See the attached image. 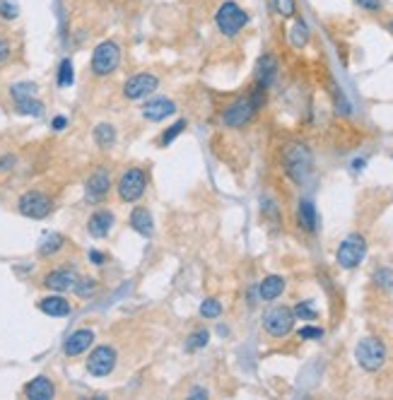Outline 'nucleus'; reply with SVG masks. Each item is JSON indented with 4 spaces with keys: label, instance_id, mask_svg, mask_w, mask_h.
I'll return each mask as SVG.
<instances>
[{
    "label": "nucleus",
    "instance_id": "412c9836",
    "mask_svg": "<svg viewBox=\"0 0 393 400\" xmlns=\"http://www.w3.org/2000/svg\"><path fill=\"white\" fill-rule=\"evenodd\" d=\"M285 292V277L280 275H268L263 277V282L258 285V294L263 301H275Z\"/></svg>",
    "mask_w": 393,
    "mask_h": 400
},
{
    "label": "nucleus",
    "instance_id": "4be33fe9",
    "mask_svg": "<svg viewBox=\"0 0 393 400\" xmlns=\"http://www.w3.org/2000/svg\"><path fill=\"white\" fill-rule=\"evenodd\" d=\"M131 227L135 229L140 237H152L155 224H152V214L147 212V208H135L131 212Z\"/></svg>",
    "mask_w": 393,
    "mask_h": 400
},
{
    "label": "nucleus",
    "instance_id": "2eb2a0df",
    "mask_svg": "<svg viewBox=\"0 0 393 400\" xmlns=\"http://www.w3.org/2000/svg\"><path fill=\"white\" fill-rule=\"evenodd\" d=\"M92 343H95V333L87 328H80L66 338V343H63V352H66L68 357H77V354H82L85 350H90Z\"/></svg>",
    "mask_w": 393,
    "mask_h": 400
},
{
    "label": "nucleus",
    "instance_id": "ddd939ff",
    "mask_svg": "<svg viewBox=\"0 0 393 400\" xmlns=\"http://www.w3.org/2000/svg\"><path fill=\"white\" fill-rule=\"evenodd\" d=\"M77 280H80V277H77L75 270H70V268H58V270H51L46 277H44V285L53 292H68L75 287Z\"/></svg>",
    "mask_w": 393,
    "mask_h": 400
},
{
    "label": "nucleus",
    "instance_id": "c9c22d12",
    "mask_svg": "<svg viewBox=\"0 0 393 400\" xmlns=\"http://www.w3.org/2000/svg\"><path fill=\"white\" fill-rule=\"evenodd\" d=\"M374 282L379 287H384V290H391L393 287V270H389V268H381V270L374 275Z\"/></svg>",
    "mask_w": 393,
    "mask_h": 400
},
{
    "label": "nucleus",
    "instance_id": "c756f323",
    "mask_svg": "<svg viewBox=\"0 0 393 400\" xmlns=\"http://www.w3.org/2000/svg\"><path fill=\"white\" fill-rule=\"evenodd\" d=\"M292 314H294V319H302V321H316L318 319V311L314 309L309 301H299V304L292 309Z\"/></svg>",
    "mask_w": 393,
    "mask_h": 400
},
{
    "label": "nucleus",
    "instance_id": "5701e85b",
    "mask_svg": "<svg viewBox=\"0 0 393 400\" xmlns=\"http://www.w3.org/2000/svg\"><path fill=\"white\" fill-rule=\"evenodd\" d=\"M309 39H311V32H309L307 22L304 19H294V24L289 27V43L294 48H304L309 43Z\"/></svg>",
    "mask_w": 393,
    "mask_h": 400
},
{
    "label": "nucleus",
    "instance_id": "f704fd0d",
    "mask_svg": "<svg viewBox=\"0 0 393 400\" xmlns=\"http://www.w3.org/2000/svg\"><path fill=\"white\" fill-rule=\"evenodd\" d=\"M184 128H186V121H176V123L171 126L169 130H164V135H162V145L174 143V140L179 138L181 133H184Z\"/></svg>",
    "mask_w": 393,
    "mask_h": 400
},
{
    "label": "nucleus",
    "instance_id": "393cba45",
    "mask_svg": "<svg viewBox=\"0 0 393 400\" xmlns=\"http://www.w3.org/2000/svg\"><path fill=\"white\" fill-rule=\"evenodd\" d=\"M63 243H66V239H63L61 234L51 232V234H46V237L41 239V246H39V253H41V256H53V253L61 251Z\"/></svg>",
    "mask_w": 393,
    "mask_h": 400
},
{
    "label": "nucleus",
    "instance_id": "9d476101",
    "mask_svg": "<svg viewBox=\"0 0 393 400\" xmlns=\"http://www.w3.org/2000/svg\"><path fill=\"white\" fill-rule=\"evenodd\" d=\"M51 208H53L51 198L44 196L41 191H27L17 200V210L24 214V217H32V219H44L48 212H51Z\"/></svg>",
    "mask_w": 393,
    "mask_h": 400
},
{
    "label": "nucleus",
    "instance_id": "58836bf2",
    "mask_svg": "<svg viewBox=\"0 0 393 400\" xmlns=\"http://www.w3.org/2000/svg\"><path fill=\"white\" fill-rule=\"evenodd\" d=\"M10 58V43L5 39H0V63H5Z\"/></svg>",
    "mask_w": 393,
    "mask_h": 400
},
{
    "label": "nucleus",
    "instance_id": "0eeeda50",
    "mask_svg": "<svg viewBox=\"0 0 393 400\" xmlns=\"http://www.w3.org/2000/svg\"><path fill=\"white\" fill-rule=\"evenodd\" d=\"M294 328V314L287 306H273L263 314V330L273 338H285Z\"/></svg>",
    "mask_w": 393,
    "mask_h": 400
},
{
    "label": "nucleus",
    "instance_id": "a878e982",
    "mask_svg": "<svg viewBox=\"0 0 393 400\" xmlns=\"http://www.w3.org/2000/svg\"><path fill=\"white\" fill-rule=\"evenodd\" d=\"M58 87H70L75 82V70H73V61L70 58H63L61 66H58V77H56Z\"/></svg>",
    "mask_w": 393,
    "mask_h": 400
},
{
    "label": "nucleus",
    "instance_id": "6e6552de",
    "mask_svg": "<svg viewBox=\"0 0 393 400\" xmlns=\"http://www.w3.org/2000/svg\"><path fill=\"white\" fill-rule=\"evenodd\" d=\"M147 188V174L142 169H128V172L121 174L119 183H116V191L124 203H135L145 196Z\"/></svg>",
    "mask_w": 393,
    "mask_h": 400
},
{
    "label": "nucleus",
    "instance_id": "e433bc0d",
    "mask_svg": "<svg viewBox=\"0 0 393 400\" xmlns=\"http://www.w3.org/2000/svg\"><path fill=\"white\" fill-rule=\"evenodd\" d=\"M299 338L302 340H321L323 338V328H316V326H304V328H299Z\"/></svg>",
    "mask_w": 393,
    "mask_h": 400
},
{
    "label": "nucleus",
    "instance_id": "1a4fd4ad",
    "mask_svg": "<svg viewBox=\"0 0 393 400\" xmlns=\"http://www.w3.org/2000/svg\"><path fill=\"white\" fill-rule=\"evenodd\" d=\"M116 350L109 348V345H99L90 352L87 357V372L92 377H109L111 372L116 369Z\"/></svg>",
    "mask_w": 393,
    "mask_h": 400
},
{
    "label": "nucleus",
    "instance_id": "f3484780",
    "mask_svg": "<svg viewBox=\"0 0 393 400\" xmlns=\"http://www.w3.org/2000/svg\"><path fill=\"white\" fill-rule=\"evenodd\" d=\"M275 75H278V61H275L273 53H263L256 63V85L268 90V87L273 85Z\"/></svg>",
    "mask_w": 393,
    "mask_h": 400
},
{
    "label": "nucleus",
    "instance_id": "f03ea898",
    "mask_svg": "<svg viewBox=\"0 0 393 400\" xmlns=\"http://www.w3.org/2000/svg\"><path fill=\"white\" fill-rule=\"evenodd\" d=\"M249 19H251L249 12L239 3H234V0H224L215 10V27L227 39H234L237 34H242L247 29Z\"/></svg>",
    "mask_w": 393,
    "mask_h": 400
},
{
    "label": "nucleus",
    "instance_id": "39448f33",
    "mask_svg": "<svg viewBox=\"0 0 393 400\" xmlns=\"http://www.w3.org/2000/svg\"><path fill=\"white\" fill-rule=\"evenodd\" d=\"M355 359L365 372H379L386 362V345L374 335H367L357 343Z\"/></svg>",
    "mask_w": 393,
    "mask_h": 400
},
{
    "label": "nucleus",
    "instance_id": "20e7f679",
    "mask_svg": "<svg viewBox=\"0 0 393 400\" xmlns=\"http://www.w3.org/2000/svg\"><path fill=\"white\" fill-rule=\"evenodd\" d=\"M121 66V46L116 41H102L92 51V75L97 77H109Z\"/></svg>",
    "mask_w": 393,
    "mask_h": 400
},
{
    "label": "nucleus",
    "instance_id": "9b49d317",
    "mask_svg": "<svg viewBox=\"0 0 393 400\" xmlns=\"http://www.w3.org/2000/svg\"><path fill=\"white\" fill-rule=\"evenodd\" d=\"M160 87V77L152 75V72H137V75H133L126 80L124 85V97L126 99H145L147 94H152V92Z\"/></svg>",
    "mask_w": 393,
    "mask_h": 400
},
{
    "label": "nucleus",
    "instance_id": "37998d69",
    "mask_svg": "<svg viewBox=\"0 0 393 400\" xmlns=\"http://www.w3.org/2000/svg\"><path fill=\"white\" fill-rule=\"evenodd\" d=\"M391 29H393V22H391Z\"/></svg>",
    "mask_w": 393,
    "mask_h": 400
},
{
    "label": "nucleus",
    "instance_id": "2f4dec72",
    "mask_svg": "<svg viewBox=\"0 0 393 400\" xmlns=\"http://www.w3.org/2000/svg\"><path fill=\"white\" fill-rule=\"evenodd\" d=\"M220 314H222V304L218 299H205L200 304V316L203 319H218Z\"/></svg>",
    "mask_w": 393,
    "mask_h": 400
},
{
    "label": "nucleus",
    "instance_id": "b1692460",
    "mask_svg": "<svg viewBox=\"0 0 393 400\" xmlns=\"http://www.w3.org/2000/svg\"><path fill=\"white\" fill-rule=\"evenodd\" d=\"M95 143L99 145V148H111V145L116 143V128L111 123H99L95 128Z\"/></svg>",
    "mask_w": 393,
    "mask_h": 400
},
{
    "label": "nucleus",
    "instance_id": "79ce46f5",
    "mask_svg": "<svg viewBox=\"0 0 393 400\" xmlns=\"http://www.w3.org/2000/svg\"><path fill=\"white\" fill-rule=\"evenodd\" d=\"M191 398H193V400L208 398V391H205V388H193V391H191Z\"/></svg>",
    "mask_w": 393,
    "mask_h": 400
},
{
    "label": "nucleus",
    "instance_id": "4468645a",
    "mask_svg": "<svg viewBox=\"0 0 393 400\" xmlns=\"http://www.w3.org/2000/svg\"><path fill=\"white\" fill-rule=\"evenodd\" d=\"M176 114V104L171 99H164V97H157V99L145 101L142 106V119L147 121H164L166 116H174Z\"/></svg>",
    "mask_w": 393,
    "mask_h": 400
},
{
    "label": "nucleus",
    "instance_id": "dca6fc26",
    "mask_svg": "<svg viewBox=\"0 0 393 400\" xmlns=\"http://www.w3.org/2000/svg\"><path fill=\"white\" fill-rule=\"evenodd\" d=\"M111 227H114V214L109 210H97L90 219H87V232L95 239H104L109 237Z\"/></svg>",
    "mask_w": 393,
    "mask_h": 400
},
{
    "label": "nucleus",
    "instance_id": "c85d7f7f",
    "mask_svg": "<svg viewBox=\"0 0 393 400\" xmlns=\"http://www.w3.org/2000/svg\"><path fill=\"white\" fill-rule=\"evenodd\" d=\"M273 8L275 12L280 14V17L289 19L297 14V0H273Z\"/></svg>",
    "mask_w": 393,
    "mask_h": 400
},
{
    "label": "nucleus",
    "instance_id": "a19ab883",
    "mask_svg": "<svg viewBox=\"0 0 393 400\" xmlns=\"http://www.w3.org/2000/svg\"><path fill=\"white\" fill-rule=\"evenodd\" d=\"M90 261L95 263V266H102V263H104V253H99V251H90Z\"/></svg>",
    "mask_w": 393,
    "mask_h": 400
},
{
    "label": "nucleus",
    "instance_id": "473e14b6",
    "mask_svg": "<svg viewBox=\"0 0 393 400\" xmlns=\"http://www.w3.org/2000/svg\"><path fill=\"white\" fill-rule=\"evenodd\" d=\"M0 17L12 22V19L19 17V5L15 0H0Z\"/></svg>",
    "mask_w": 393,
    "mask_h": 400
},
{
    "label": "nucleus",
    "instance_id": "aec40b11",
    "mask_svg": "<svg viewBox=\"0 0 393 400\" xmlns=\"http://www.w3.org/2000/svg\"><path fill=\"white\" fill-rule=\"evenodd\" d=\"M297 224L304 229V232H316L318 224V214H316V205L311 200H302L297 208Z\"/></svg>",
    "mask_w": 393,
    "mask_h": 400
},
{
    "label": "nucleus",
    "instance_id": "ea45409f",
    "mask_svg": "<svg viewBox=\"0 0 393 400\" xmlns=\"http://www.w3.org/2000/svg\"><path fill=\"white\" fill-rule=\"evenodd\" d=\"M51 126H53V130H63L68 126V119H66V116H56Z\"/></svg>",
    "mask_w": 393,
    "mask_h": 400
},
{
    "label": "nucleus",
    "instance_id": "7ed1b4c3",
    "mask_svg": "<svg viewBox=\"0 0 393 400\" xmlns=\"http://www.w3.org/2000/svg\"><path fill=\"white\" fill-rule=\"evenodd\" d=\"M282 164H285V172L292 181L304 183L311 174V152L307 150V145L302 143H292L285 148L282 152Z\"/></svg>",
    "mask_w": 393,
    "mask_h": 400
},
{
    "label": "nucleus",
    "instance_id": "4c0bfd02",
    "mask_svg": "<svg viewBox=\"0 0 393 400\" xmlns=\"http://www.w3.org/2000/svg\"><path fill=\"white\" fill-rule=\"evenodd\" d=\"M355 3L367 12H381V0H355Z\"/></svg>",
    "mask_w": 393,
    "mask_h": 400
},
{
    "label": "nucleus",
    "instance_id": "a211bd4d",
    "mask_svg": "<svg viewBox=\"0 0 393 400\" xmlns=\"http://www.w3.org/2000/svg\"><path fill=\"white\" fill-rule=\"evenodd\" d=\"M24 396H27L29 400H51L53 396H56V388H53L51 379L37 377L24 386Z\"/></svg>",
    "mask_w": 393,
    "mask_h": 400
},
{
    "label": "nucleus",
    "instance_id": "f8f14e48",
    "mask_svg": "<svg viewBox=\"0 0 393 400\" xmlns=\"http://www.w3.org/2000/svg\"><path fill=\"white\" fill-rule=\"evenodd\" d=\"M109 188H111L109 172H106V169H97V172L87 179V186H85L87 200H90V203H102V200L109 196Z\"/></svg>",
    "mask_w": 393,
    "mask_h": 400
},
{
    "label": "nucleus",
    "instance_id": "6ab92c4d",
    "mask_svg": "<svg viewBox=\"0 0 393 400\" xmlns=\"http://www.w3.org/2000/svg\"><path fill=\"white\" fill-rule=\"evenodd\" d=\"M39 311H44L46 316H56V319H63V316L70 314V301L61 294H51L39 299Z\"/></svg>",
    "mask_w": 393,
    "mask_h": 400
},
{
    "label": "nucleus",
    "instance_id": "423d86ee",
    "mask_svg": "<svg viewBox=\"0 0 393 400\" xmlns=\"http://www.w3.org/2000/svg\"><path fill=\"white\" fill-rule=\"evenodd\" d=\"M365 256H367V241L362 234H350V237H345L336 251L338 266L345 268V270L357 268L362 261H365Z\"/></svg>",
    "mask_w": 393,
    "mask_h": 400
},
{
    "label": "nucleus",
    "instance_id": "bb28decb",
    "mask_svg": "<svg viewBox=\"0 0 393 400\" xmlns=\"http://www.w3.org/2000/svg\"><path fill=\"white\" fill-rule=\"evenodd\" d=\"M15 106H17V111H19V114H24V116H41L44 114V104L37 99V97H29V99L15 101Z\"/></svg>",
    "mask_w": 393,
    "mask_h": 400
},
{
    "label": "nucleus",
    "instance_id": "cd10ccee",
    "mask_svg": "<svg viewBox=\"0 0 393 400\" xmlns=\"http://www.w3.org/2000/svg\"><path fill=\"white\" fill-rule=\"evenodd\" d=\"M10 97H12L15 101L37 97V85H34V82H17V85L10 87Z\"/></svg>",
    "mask_w": 393,
    "mask_h": 400
},
{
    "label": "nucleus",
    "instance_id": "72a5a7b5",
    "mask_svg": "<svg viewBox=\"0 0 393 400\" xmlns=\"http://www.w3.org/2000/svg\"><path fill=\"white\" fill-rule=\"evenodd\" d=\"M73 290L77 292V297H90V294H95V290H97V280H92V277H87V280H77Z\"/></svg>",
    "mask_w": 393,
    "mask_h": 400
},
{
    "label": "nucleus",
    "instance_id": "7c9ffc66",
    "mask_svg": "<svg viewBox=\"0 0 393 400\" xmlns=\"http://www.w3.org/2000/svg\"><path fill=\"white\" fill-rule=\"evenodd\" d=\"M208 340H210V333L208 330H195V333H191L189 335V343H186V350L189 352H193V350H200V348H205L208 345Z\"/></svg>",
    "mask_w": 393,
    "mask_h": 400
},
{
    "label": "nucleus",
    "instance_id": "f257e3e1",
    "mask_svg": "<svg viewBox=\"0 0 393 400\" xmlns=\"http://www.w3.org/2000/svg\"><path fill=\"white\" fill-rule=\"evenodd\" d=\"M265 104V87L261 85H253L251 94L247 97H239L237 101L227 106L222 111V123L227 128H244L247 123H251L253 116L258 114V109Z\"/></svg>",
    "mask_w": 393,
    "mask_h": 400
}]
</instances>
